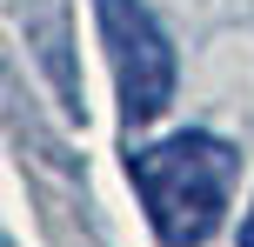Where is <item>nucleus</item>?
Wrapping results in <instances>:
<instances>
[{"instance_id": "obj_1", "label": "nucleus", "mask_w": 254, "mask_h": 247, "mask_svg": "<svg viewBox=\"0 0 254 247\" xmlns=\"http://www.w3.org/2000/svg\"><path fill=\"white\" fill-rule=\"evenodd\" d=\"M234 174H241V154L207 127H181L167 141L127 147V181H134L161 247L214 241L228 221V200H234Z\"/></svg>"}, {"instance_id": "obj_2", "label": "nucleus", "mask_w": 254, "mask_h": 247, "mask_svg": "<svg viewBox=\"0 0 254 247\" xmlns=\"http://www.w3.org/2000/svg\"><path fill=\"white\" fill-rule=\"evenodd\" d=\"M94 20H101V47H107V67H114L127 127L161 120L174 107V80H181L167 27L154 20L147 0H94Z\"/></svg>"}, {"instance_id": "obj_3", "label": "nucleus", "mask_w": 254, "mask_h": 247, "mask_svg": "<svg viewBox=\"0 0 254 247\" xmlns=\"http://www.w3.org/2000/svg\"><path fill=\"white\" fill-rule=\"evenodd\" d=\"M27 40H40V67L54 74V94H61L67 114H80V80H74V60H67V0H47V7L27 20Z\"/></svg>"}, {"instance_id": "obj_4", "label": "nucleus", "mask_w": 254, "mask_h": 247, "mask_svg": "<svg viewBox=\"0 0 254 247\" xmlns=\"http://www.w3.org/2000/svg\"><path fill=\"white\" fill-rule=\"evenodd\" d=\"M241 247H254V207H248V221H241Z\"/></svg>"}]
</instances>
